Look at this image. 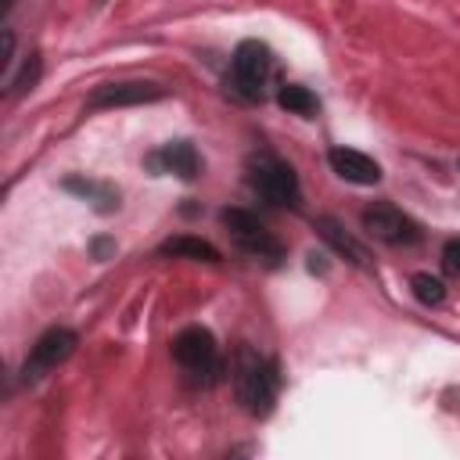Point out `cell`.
<instances>
[{
    "label": "cell",
    "mask_w": 460,
    "mask_h": 460,
    "mask_svg": "<svg viewBox=\"0 0 460 460\" xmlns=\"http://www.w3.org/2000/svg\"><path fill=\"white\" fill-rule=\"evenodd\" d=\"M277 388H280V370L273 359L252 352V349H237L234 359V395L241 402L244 413L252 417H266L277 402Z\"/></svg>",
    "instance_id": "1"
},
{
    "label": "cell",
    "mask_w": 460,
    "mask_h": 460,
    "mask_svg": "<svg viewBox=\"0 0 460 460\" xmlns=\"http://www.w3.org/2000/svg\"><path fill=\"white\" fill-rule=\"evenodd\" d=\"M244 180H248L252 194L273 208H298L302 205V187H298L295 169L270 151H255L244 162Z\"/></svg>",
    "instance_id": "2"
},
{
    "label": "cell",
    "mask_w": 460,
    "mask_h": 460,
    "mask_svg": "<svg viewBox=\"0 0 460 460\" xmlns=\"http://www.w3.org/2000/svg\"><path fill=\"white\" fill-rule=\"evenodd\" d=\"M172 359L183 370V377L198 388H212L223 381V356L212 331L205 327H183L172 338Z\"/></svg>",
    "instance_id": "3"
},
{
    "label": "cell",
    "mask_w": 460,
    "mask_h": 460,
    "mask_svg": "<svg viewBox=\"0 0 460 460\" xmlns=\"http://www.w3.org/2000/svg\"><path fill=\"white\" fill-rule=\"evenodd\" d=\"M270 72H273V50L266 43H259V40H244V43H237V50L230 58L226 86L241 101H262Z\"/></svg>",
    "instance_id": "4"
},
{
    "label": "cell",
    "mask_w": 460,
    "mask_h": 460,
    "mask_svg": "<svg viewBox=\"0 0 460 460\" xmlns=\"http://www.w3.org/2000/svg\"><path fill=\"white\" fill-rule=\"evenodd\" d=\"M219 223L226 226L230 241H234L244 255H252V259H259V262H270V266H277V262L284 259L280 241H277V237L262 226V219L252 216L248 208H223V212H219Z\"/></svg>",
    "instance_id": "5"
},
{
    "label": "cell",
    "mask_w": 460,
    "mask_h": 460,
    "mask_svg": "<svg viewBox=\"0 0 460 460\" xmlns=\"http://www.w3.org/2000/svg\"><path fill=\"white\" fill-rule=\"evenodd\" d=\"M363 230L374 241L388 244V248H413V244H420V226L402 208H395L392 201L367 205L363 208Z\"/></svg>",
    "instance_id": "6"
},
{
    "label": "cell",
    "mask_w": 460,
    "mask_h": 460,
    "mask_svg": "<svg viewBox=\"0 0 460 460\" xmlns=\"http://www.w3.org/2000/svg\"><path fill=\"white\" fill-rule=\"evenodd\" d=\"M79 345V334L72 327H50L36 338V345L29 349L25 363H22V381L25 385H36L40 377H47L54 367H61Z\"/></svg>",
    "instance_id": "7"
},
{
    "label": "cell",
    "mask_w": 460,
    "mask_h": 460,
    "mask_svg": "<svg viewBox=\"0 0 460 460\" xmlns=\"http://www.w3.org/2000/svg\"><path fill=\"white\" fill-rule=\"evenodd\" d=\"M165 86L151 83V79H119V83H101L90 90L86 108L90 111H104V108H133V104H151L162 101Z\"/></svg>",
    "instance_id": "8"
},
{
    "label": "cell",
    "mask_w": 460,
    "mask_h": 460,
    "mask_svg": "<svg viewBox=\"0 0 460 460\" xmlns=\"http://www.w3.org/2000/svg\"><path fill=\"white\" fill-rule=\"evenodd\" d=\"M144 165L155 176H162V172L180 176V180H198L201 176V158H198V151H194L190 140H169V144H162L158 151H151L144 158Z\"/></svg>",
    "instance_id": "9"
},
{
    "label": "cell",
    "mask_w": 460,
    "mask_h": 460,
    "mask_svg": "<svg viewBox=\"0 0 460 460\" xmlns=\"http://www.w3.org/2000/svg\"><path fill=\"white\" fill-rule=\"evenodd\" d=\"M327 162H331V169H334L341 180H349V183H359V187L381 183V165H377L370 155L356 151V147H331V151H327Z\"/></svg>",
    "instance_id": "10"
},
{
    "label": "cell",
    "mask_w": 460,
    "mask_h": 460,
    "mask_svg": "<svg viewBox=\"0 0 460 460\" xmlns=\"http://www.w3.org/2000/svg\"><path fill=\"white\" fill-rule=\"evenodd\" d=\"M316 234H320L341 259H349L352 266H370V252H367V248H363V244H359V241H356L334 216H320V219H316Z\"/></svg>",
    "instance_id": "11"
},
{
    "label": "cell",
    "mask_w": 460,
    "mask_h": 460,
    "mask_svg": "<svg viewBox=\"0 0 460 460\" xmlns=\"http://www.w3.org/2000/svg\"><path fill=\"white\" fill-rule=\"evenodd\" d=\"M68 194H75V198H83V201H90L101 216H111L115 208H119V190L111 187V183H104V180H90V176H68L65 183H61Z\"/></svg>",
    "instance_id": "12"
},
{
    "label": "cell",
    "mask_w": 460,
    "mask_h": 460,
    "mask_svg": "<svg viewBox=\"0 0 460 460\" xmlns=\"http://www.w3.org/2000/svg\"><path fill=\"white\" fill-rule=\"evenodd\" d=\"M158 255H172V259H194V262H219V248L201 241V237H190V234H180V237H169L158 244Z\"/></svg>",
    "instance_id": "13"
},
{
    "label": "cell",
    "mask_w": 460,
    "mask_h": 460,
    "mask_svg": "<svg viewBox=\"0 0 460 460\" xmlns=\"http://www.w3.org/2000/svg\"><path fill=\"white\" fill-rule=\"evenodd\" d=\"M277 104L288 115H298V119H316L320 115V97L302 83H284L280 93H277Z\"/></svg>",
    "instance_id": "14"
},
{
    "label": "cell",
    "mask_w": 460,
    "mask_h": 460,
    "mask_svg": "<svg viewBox=\"0 0 460 460\" xmlns=\"http://www.w3.org/2000/svg\"><path fill=\"white\" fill-rule=\"evenodd\" d=\"M40 75H43V58L32 50V54L22 61L18 75H11V79H7V93H11V97H25L29 90H36Z\"/></svg>",
    "instance_id": "15"
},
{
    "label": "cell",
    "mask_w": 460,
    "mask_h": 460,
    "mask_svg": "<svg viewBox=\"0 0 460 460\" xmlns=\"http://www.w3.org/2000/svg\"><path fill=\"white\" fill-rule=\"evenodd\" d=\"M410 288H413V298L420 305H442L446 302V284L438 277H431V273H413Z\"/></svg>",
    "instance_id": "16"
},
{
    "label": "cell",
    "mask_w": 460,
    "mask_h": 460,
    "mask_svg": "<svg viewBox=\"0 0 460 460\" xmlns=\"http://www.w3.org/2000/svg\"><path fill=\"white\" fill-rule=\"evenodd\" d=\"M442 266H446L449 273H460V241H449V244L442 248Z\"/></svg>",
    "instance_id": "17"
},
{
    "label": "cell",
    "mask_w": 460,
    "mask_h": 460,
    "mask_svg": "<svg viewBox=\"0 0 460 460\" xmlns=\"http://www.w3.org/2000/svg\"><path fill=\"white\" fill-rule=\"evenodd\" d=\"M90 255H93V259H101V262H104V259H108V255H115V241H111V237H97V241H93V244H90Z\"/></svg>",
    "instance_id": "18"
},
{
    "label": "cell",
    "mask_w": 460,
    "mask_h": 460,
    "mask_svg": "<svg viewBox=\"0 0 460 460\" xmlns=\"http://www.w3.org/2000/svg\"><path fill=\"white\" fill-rule=\"evenodd\" d=\"M11 58H14V32H11V29H4V58H0V68H7V65H11Z\"/></svg>",
    "instance_id": "19"
},
{
    "label": "cell",
    "mask_w": 460,
    "mask_h": 460,
    "mask_svg": "<svg viewBox=\"0 0 460 460\" xmlns=\"http://www.w3.org/2000/svg\"><path fill=\"white\" fill-rule=\"evenodd\" d=\"M456 165H460V162H456Z\"/></svg>",
    "instance_id": "20"
}]
</instances>
